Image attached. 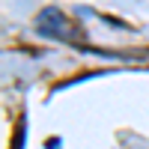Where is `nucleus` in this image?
I'll use <instances>...</instances> for the list:
<instances>
[{"instance_id": "obj_1", "label": "nucleus", "mask_w": 149, "mask_h": 149, "mask_svg": "<svg viewBox=\"0 0 149 149\" xmlns=\"http://www.w3.org/2000/svg\"><path fill=\"white\" fill-rule=\"evenodd\" d=\"M36 30H39L42 36H48V39H69L72 21L57 6H48V9L39 12V18H36Z\"/></svg>"}]
</instances>
